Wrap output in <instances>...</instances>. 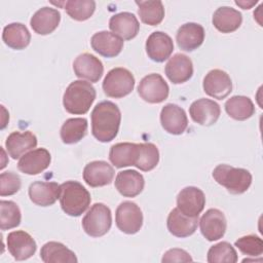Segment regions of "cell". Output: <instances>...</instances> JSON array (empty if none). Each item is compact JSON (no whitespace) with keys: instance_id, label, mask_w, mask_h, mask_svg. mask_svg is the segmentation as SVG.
I'll return each instance as SVG.
<instances>
[{"instance_id":"obj_36","label":"cell","mask_w":263,"mask_h":263,"mask_svg":"<svg viewBox=\"0 0 263 263\" xmlns=\"http://www.w3.org/2000/svg\"><path fill=\"white\" fill-rule=\"evenodd\" d=\"M0 228L1 230H8L20 225L22 214L18 205L11 200L0 201Z\"/></svg>"},{"instance_id":"obj_18","label":"cell","mask_w":263,"mask_h":263,"mask_svg":"<svg viewBox=\"0 0 263 263\" xmlns=\"http://www.w3.org/2000/svg\"><path fill=\"white\" fill-rule=\"evenodd\" d=\"M164 72L166 77L174 84L184 83L193 75L192 61L186 54L176 53L167 61Z\"/></svg>"},{"instance_id":"obj_27","label":"cell","mask_w":263,"mask_h":263,"mask_svg":"<svg viewBox=\"0 0 263 263\" xmlns=\"http://www.w3.org/2000/svg\"><path fill=\"white\" fill-rule=\"evenodd\" d=\"M37 146V138L32 132H12L5 141L7 153L11 158L17 159Z\"/></svg>"},{"instance_id":"obj_29","label":"cell","mask_w":263,"mask_h":263,"mask_svg":"<svg viewBox=\"0 0 263 263\" xmlns=\"http://www.w3.org/2000/svg\"><path fill=\"white\" fill-rule=\"evenodd\" d=\"M40 258L44 263H76L78 261L73 251L58 241H48L43 245Z\"/></svg>"},{"instance_id":"obj_13","label":"cell","mask_w":263,"mask_h":263,"mask_svg":"<svg viewBox=\"0 0 263 263\" xmlns=\"http://www.w3.org/2000/svg\"><path fill=\"white\" fill-rule=\"evenodd\" d=\"M220 113L221 109L219 104L205 98L194 101L189 107V114L192 120L204 126L215 124L220 117Z\"/></svg>"},{"instance_id":"obj_39","label":"cell","mask_w":263,"mask_h":263,"mask_svg":"<svg viewBox=\"0 0 263 263\" xmlns=\"http://www.w3.org/2000/svg\"><path fill=\"white\" fill-rule=\"evenodd\" d=\"M234 245L242 254L247 256L257 257L263 253V241L255 234L242 236L238 238Z\"/></svg>"},{"instance_id":"obj_20","label":"cell","mask_w":263,"mask_h":263,"mask_svg":"<svg viewBox=\"0 0 263 263\" xmlns=\"http://www.w3.org/2000/svg\"><path fill=\"white\" fill-rule=\"evenodd\" d=\"M90 45L99 54L105 58H114L121 52L123 40L112 32L100 31L92 35Z\"/></svg>"},{"instance_id":"obj_17","label":"cell","mask_w":263,"mask_h":263,"mask_svg":"<svg viewBox=\"0 0 263 263\" xmlns=\"http://www.w3.org/2000/svg\"><path fill=\"white\" fill-rule=\"evenodd\" d=\"M114 168L107 161L95 160L87 163L83 170V180L90 187L109 185L114 178Z\"/></svg>"},{"instance_id":"obj_4","label":"cell","mask_w":263,"mask_h":263,"mask_svg":"<svg viewBox=\"0 0 263 263\" xmlns=\"http://www.w3.org/2000/svg\"><path fill=\"white\" fill-rule=\"evenodd\" d=\"M213 178L231 194L245 193L252 184L251 173L241 167L219 164L213 171Z\"/></svg>"},{"instance_id":"obj_22","label":"cell","mask_w":263,"mask_h":263,"mask_svg":"<svg viewBox=\"0 0 263 263\" xmlns=\"http://www.w3.org/2000/svg\"><path fill=\"white\" fill-rule=\"evenodd\" d=\"M177 44L184 51L197 49L204 40V29L196 23H186L182 25L176 34Z\"/></svg>"},{"instance_id":"obj_42","label":"cell","mask_w":263,"mask_h":263,"mask_svg":"<svg viewBox=\"0 0 263 263\" xmlns=\"http://www.w3.org/2000/svg\"><path fill=\"white\" fill-rule=\"evenodd\" d=\"M257 3V1H235V4L240 6L242 9H250L251 7H253L255 4Z\"/></svg>"},{"instance_id":"obj_24","label":"cell","mask_w":263,"mask_h":263,"mask_svg":"<svg viewBox=\"0 0 263 263\" xmlns=\"http://www.w3.org/2000/svg\"><path fill=\"white\" fill-rule=\"evenodd\" d=\"M145 186L142 174L135 170H125L117 174L115 178V188L124 197H136Z\"/></svg>"},{"instance_id":"obj_6","label":"cell","mask_w":263,"mask_h":263,"mask_svg":"<svg viewBox=\"0 0 263 263\" xmlns=\"http://www.w3.org/2000/svg\"><path fill=\"white\" fill-rule=\"evenodd\" d=\"M102 87L107 97L120 99L133 91L135 87V77L127 69L117 67L107 73L103 80Z\"/></svg>"},{"instance_id":"obj_28","label":"cell","mask_w":263,"mask_h":263,"mask_svg":"<svg viewBox=\"0 0 263 263\" xmlns=\"http://www.w3.org/2000/svg\"><path fill=\"white\" fill-rule=\"evenodd\" d=\"M214 27L221 33H232L236 31L241 23V13L235 8L229 6H221L216 9L212 18Z\"/></svg>"},{"instance_id":"obj_38","label":"cell","mask_w":263,"mask_h":263,"mask_svg":"<svg viewBox=\"0 0 263 263\" xmlns=\"http://www.w3.org/2000/svg\"><path fill=\"white\" fill-rule=\"evenodd\" d=\"M237 259L235 249L227 241L216 243L208 251L209 263H235Z\"/></svg>"},{"instance_id":"obj_40","label":"cell","mask_w":263,"mask_h":263,"mask_svg":"<svg viewBox=\"0 0 263 263\" xmlns=\"http://www.w3.org/2000/svg\"><path fill=\"white\" fill-rule=\"evenodd\" d=\"M22 181L18 175L13 172H5L0 175V195H13L21 189Z\"/></svg>"},{"instance_id":"obj_10","label":"cell","mask_w":263,"mask_h":263,"mask_svg":"<svg viewBox=\"0 0 263 263\" xmlns=\"http://www.w3.org/2000/svg\"><path fill=\"white\" fill-rule=\"evenodd\" d=\"M204 205V193L197 187H185L177 196V208L188 217H198L203 211Z\"/></svg>"},{"instance_id":"obj_25","label":"cell","mask_w":263,"mask_h":263,"mask_svg":"<svg viewBox=\"0 0 263 263\" xmlns=\"http://www.w3.org/2000/svg\"><path fill=\"white\" fill-rule=\"evenodd\" d=\"M61 185L55 182H34L29 187L31 201L40 206L52 205L60 198Z\"/></svg>"},{"instance_id":"obj_2","label":"cell","mask_w":263,"mask_h":263,"mask_svg":"<svg viewBox=\"0 0 263 263\" xmlns=\"http://www.w3.org/2000/svg\"><path fill=\"white\" fill-rule=\"evenodd\" d=\"M96 100V88L90 82L75 80L66 88L63 96V105L70 114L81 115L88 112Z\"/></svg>"},{"instance_id":"obj_15","label":"cell","mask_w":263,"mask_h":263,"mask_svg":"<svg viewBox=\"0 0 263 263\" xmlns=\"http://www.w3.org/2000/svg\"><path fill=\"white\" fill-rule=\"evenodd\" d=\"M73 70L78 78L85 79L93 83L101 79L104 73V66L97 57L84 52L74 60Z\"/></svg>"},{"instance_id":"obj_5","label":"cell","mask_w":263,"mask_h":263,"mask_svg":"<svg viewBox=\"0 0 263 263\" xmlns=\"http://www.w3.org/2000/svg\"><path fill=\"white\" fill-rule=\"evenodd\" d=\"M111 225V211L102 202L92 204L82 219V228L84 232L91 237L105 235L110 230Z\"/></svg>"},{"instance_id":"obj_31","label":"cell","mask_w":263,"mask_h":263,"mask_svg":"<svg viewBox=\"0 0 263 263\" xmlns=\"http://www.w3.org/2000/svg\"><path fill=\"white\" fill-rule=\"evenodd\" d=\"M138 152V144L135 143H117L114 144L109 151V159L111 163L117 167L130 166L136 163Z\"/></svg>"},{"instance_id":"obj_26","label":"cell","mask_w":263,"mask_h":263,"mask_svg":"<svg viewBox=\"0 0 263 263\" xmlns=\"http://www.w3.org/2000/svg\"><path fill=\"white\" fill-rule=\"evenodd\" d=\"M61 13L58 9L44 6L38 9L30 20L33 31L39 35H48L59 26Z\"/></svg>"},{"instance_id":"obj_33","label":"cell","mask_w":263,"mask_h":263,"mask_svg":"<svg viewBox=\"0 0 263 263\" xmlns=\"http://www.w3.org/2000/svg\"><path fill=\"white\" fill-rule=\"evenodd\" d=\"M87 133V120L85 118L76 117L67 119L61 127V139L63 143L71 145L82 140Z\"/></svg>"},{"instance_id":"obj_35","label":"cell","mask_w":263,"mask_h":263,"mask_svg":"<svg viewBox=\"0 0 263 263\" xmlns=\"http://www.w3.org/2000/svg\"><path fill=\"white\" fill-rule=\"evenodd\" d=\"M159 161L158 148L152 143L138 144V152L135 166L143 172L152 171Z\"/></svg>"},{"instance_id":"obj_41","label":"cell","mask_w":263,"mask_h":263,"mask_svg":"<svg viewBox=\"0 0 263 263\" xmlns=\"http://www.w3.org/2000/svg\"><path fill=\"white\" fill-rule=\"evenodd\" d=\"M193 259L185 250L182 249H170L166 251L161 259L162 263L168 262H191Z\"/></svg>"},{"instance_id":"obj_16","label":"cell","mask_w":263,"mask_h":263,"mask_svg":"<svg viewBox=\"0 0 263 263\" xmlns=\"http://www.w3.org/2000/svg\"><path fill=\"white\" fill-rule=\"evenodd\" d=\"M173 50L174 42L164 32H153L146 40V52L150 60L156 63H162L167 60Z\"/></svg>"},{"instance_id":"obj_12","label":"cell","mask_w":263,"mask_h":263,"mask_svg":"<svg viewBox=\"0 0 263 263\" xmlns=\"http://www.w3.org/2000/svg\"><path fill=\"white\" fill-rule=\"evenodd\" d=\"M200 232L209 241L222 238L226 232L227 221L224 214L218 209L208 210L199 220Z\"/></svg>"},{"instance_id":"obj_32","label":"cell","mask_w":263,"mask_h":263,"mask_svg":"<svg viewBox=\"0 0 263 263\" xmlns=\"http://www.w3.org/2000/svg\"><path fill=\"white\" fill-rule=\"evenodd\" d=\"M226 113L235 120H247L255 113L252 100L245 96H233L225 103Z\"/></svg>"},{"instance_id":"obj_9","label":"cell","mask_w":263,"mask_h":263,"mask_svg":"<svg viewBox=\"0 0 263 263\" xmlns=\"http://www.w3.org/2000/svg\"><path fill=\"white\" fill-rule=\"evenodd\" d=\"M6 245L10 255L17 261L31 258L37 249L34 238L24 230H16L8 233Z\"/></svg>"},{"instance_id":"obj_11","label":"cell","mask_w":263,"mask_h":263,"mask_svg":"<svg viewBox=\"0 0 263 263\" xmlns=\"http://www.w3.org/2000/svg\"><path fill=\"white\" fill-rule=\"evenodd\" d=\"M202 87L208 96L223 100L232 91V81L225 71L214 69L204 76Z\"/></svg>"},{"instance_id":"obj_8","label":"cell","mask_w":263,"mask_h":263,"mask_svg":"<svg viewBox=\"0 0 263 263\" xmlns=\"http://www.w3.org/2000/svg\"><path fill=\"white\" fill-rule=\"evenodd\" d=\"M170 87L163 77L157 73L145 76L138 85V93L150 104H158L167 99Z\"/></svg>"},{"instance_id":"obj_34","label":"cell","mask_w":263,"mask_h":263,"mask_svg":"<svg viewBox=\"0 0 263 263\" xmlns=\"http://www.w3.org/2000/svg\"><path fill=\"white\" fill-rule=\"evenodd\" d=\"M141 21L149 26L159 25L164 17V7L161 1H136Z\"/></svg>"},{"instance_id":"obj_23","label":"cell","mask_w":263,"mask_h":263,"mask_svg":"<svg viewBox=\"0 0 263 263\" xmlns=\"http://www.w3.org/2000/svg\"><path fill=\"white\" fill-rule=\"evenodd\" d=\"M109 28L122 40L135 38L140 30V24L136 15L132 12H119L110 17Z\"/></svg>"},{"instance_id":"obj_14","label":"cell","mask_w":263,"mask_h":263,"mask_svg":"<svg viewBox=\"0 0 263 263\" xmlns=\"http://www.w3.org/2000/svg\"><path fill=\"white\" fill-rule=\"evenodd\" d=\"M162 128L171 135H182L188 126V118L183 108L176 104H166L160 112Z\"/></svg>"},{"instance_id":"obj_7","label":"cell","mask_w":263,"mask_h":263,"mask_svg":"<svg viewBox=\"0 0 263 263\" xmlns=\"http://www.w3.org/2000/svg\"><path fill=\"white\" fill-rule=\"evenodd\" d=\"M115 222L121 232L137 233L143 225V214L140 206L133 201L121 202L116 209Z\"/></svg>"},{"instance_id":"obj_19","label":"cell","mask_w":263,"mask_h":263,"mask_svg":"<svg viewBox=\"0 0 263 263\" xmlns=\"http://www.w3.org/2000/svg\"><path fill=\"white\" fill-rule=\"evenodd\" d=\"M50 161L49 151L45 148H37L27 152L20 158L17 168L27 175H38L49 166Z\"/></svg>"},{"instance_id":"obj_21","label":"cell","mask_w":263,"mask_h":263,"mask_svg":"<svg viewBox=\"0 0 263 263\" xmlns=\"http://www.w3.org/2000/svg\"><path fill=\"white\" fill-rule=\"evenodd\" d=\"M198 225V217H188L178 208L173 209L166 220L167 230L176 237H188L192 235Z\"/></svg>"},{"instance_id":"obj_3","label":"cell","mask_w":263,"mask_h":263,"mask_svg":"<svg viewBox=\"0 0 263 263\" xmlns=\"http://www.w3.org/2000/svg\"><path fill=\"white\" fill-rule=\"evenodd\" d=\"M60 204L69 216L79 217L90 204L89 192L77 181H66L61 185Z\"/></svg>"},{"instance_id":"obj_1","label":"cell","mask_w":263,"mask_h":263,"mask_svg":"<svg viewBox=\"0 0 263 263\" xmlns=\"http://www.w3.org/2000/svg\"><path fill=\"white\" fill-rule=\"evenodd\" d=\"M121 121V113L116 104L103 101L96 105L91 112V134L102 143L115 139Z\"/></svg>"},{"instance_id":"obj_30","label":"cell","mask_w":263,"mask_h":263,"mask_svg":"<svg viewBox=\"0 0 263 263\" xmlns=\"http://www.w3.org/2000/svg\"><path fill=\"white\" fill-rule=\"evenodd\" d=\"M2 40L8 47L21 50L29 45L31 34L25 25L21 23H11L4 27Z\"/></svg>"},{"instance_id":"obj_37","label":"cell","mask_w":263,"mask_h":263,"mask_svg":"<svg viewBox=\"0 0 263 263\" xmlns=\"http://www.w3.org/2000/svg\"><path fill=\"white\" fill-rule=\"evenodd\" d=\"M65 9L69 16L75 21H86L95 12L96 2L93 0H68Z\"/></svg>"}]
</instances>
